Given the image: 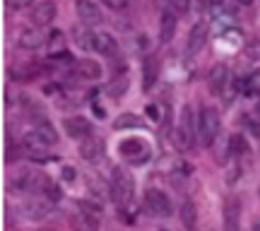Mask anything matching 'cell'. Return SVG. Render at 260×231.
<instances>
[{"instance_id":"6da1fadb","label":"cell","mask_w":260,"mask_h":231,"mask_svg":"<svg viewBox=\"0 0 260 231\" xmlns=\"http://www.w3.org/2000/svg\"><path fill=\"white\" fill-rule=\"evenodd\" d=\"M111 197L118 207H128L135 197V178L128 169L116 167L111 171Z\"/></svg>"},{"instance_id":"7a4b0ae2","label":"cell","mask_w":260,"mask_h":231,"mask_svg":"<svg viewBox=\"0 0 260 231\" xmlns=\"http://www.w3.org/2000/svg\"><path fill=\"white\" fill-rule=\"evenodd\" d=\"M219 128H222V120H219V113L205 106L200 116H198V142L203 147H212L217 135H219Z\"/></svg>"},{"instance_id":"3957f363","label":"cell","mask_w":260,"mask_h":231,"mask_svg":"<svg viewBox=\"0 0 260 231\" xmlns=\"http://www.w3.org/2000/svg\"><path fill=\"white\" fill-rule=\"evenodd\" d=\"M198 138V118L190 106H183L181 109V120H178V128L174 130V142L176 147L188 149Z\"/></svg>"},{"instance_id":"277c9868","label":"cell","mask_w":260,"mask_h":231,"mask_svg":"<svg viewBox=\"0 0 260 231\" xmlns=\"http://www.w3.org/2000/svg\"><path fill=\"white\" fill-rule=\"evenodd\" d=\"M118 152H121V157L128 164H135V167L149 161V157H152V147H149L147 140H142V138H125L118 145Z\"/></svg>"},{"instance_id":"5b68a950","label":"cell","mask_w":260,"mask_h":231,"mask_svg":"<svg viewBox=\"0 0 260 231\" xmlns=\"http://www.w3.org/2000/svg\"><path fill=\"white\" fill-rule=\"evenodd\" d=\"M145 207H147L149 214H154V217H171L174 214V203L169 200V195L164 190H159V188H149L147 193H145Z\"/></svg>"},{"instance_id":"8992f818","label":"cell","mask_w":260,"mask_h":231,"mask_svg":"<svg viewBox=\"0 0 260 231\" xmlns=\"http://www.w3.org/2000/svg\"><path fill=\"white\" fill-rule=\"evenodd\" d=\"M51 210H53V200H51L48 195H44V193H39V195H34V197H29L27 203L22 205V212H24V217H27L29 222L46 219L48 214H51Z\"/></svg>"},{"instance_id":"52a82bcc","label":"cell","mask_w":260,"mask_h":231,"mask_svg":"<svg viewBox=\"0 0 260 231\" xmlns=\"http://www.w3.org/2000/svg\"><path fill=\"white\" fill-rule=\"evenodd\" d=\"M63 130L68 138L73 140H84L92 135V123L84 118V116H70L63 120Z\"/></svg>"},{"instance_id":"ba28073f","label":"cell","mask_w":260,"mask_h":231,"mask_svg":"<svg viewBox=\"0 0 260 231\" xmlns=\"http://www.w3.org/2000/svg\"><path fill=\"white\" fill-rule=\"evenodd\" d=\"M75 10H77V17L82 19V24H87V27L104 22L102 10L96 8V3H92V0H75Z\"/></svg>"},{"instance_id":"9c48e42d","label":"cell","mask_w":260,"mask_h":231,"mask_svg":"<svg viewBox=\"0 0 260 231\" xmlns=\"http://www.w3.org/2000/svg\"><path fill=\"white\" fill-rule=\"evenodd\" d=\"M104 152H106V142L96 135H89L80 142V157L84 161H99L104 157Z\"/></svg>"},{"instance_id":"30bf717a","label":"cell","mask_w":260,"mask_h":231,"mask_svg":"<svg viewBox=\"0 0 260 231\" xmlns=\"http://www.w3.org/2000/svg\"><path fill=\"white\" fill-rule=\"evenodd\" d=\"M207 39H210V24L207 22H195L190 34H188V53H198L207 44Z\"/></svg>"},{"instance_id":"8fae6325","label":"cell","mask_w":260,"mask_h":231,"mask_svg":"<svg viewBox=\"0 0 260 231\" xmlns=\"http://www.w3.org/2000/svg\"><path fill=\"white\" fill-rule=\"evenodd\" d=\"M68 224L73 231H99V217L94 214H87V212H73L68 217Z\"/></svg>"},{"instance_id":"7c38bea8","label":"cell","mask_w":260,"mask_h":231,"mask_svg":"<svg viewBox=\"0 0 260 231\" xmlns=\"http://www.w3.org/2000/svg\"><path fill=\"white\" fill-rule=\"evenodd\" d=\"M226 82H229V70H226V65L224 63L212 65V70H210V92H212L214 96H222Z\"/></svg>"},{"instance_id":"4fadbf2b","label":"cell","mask_w":260,"mask_h":231,"mask_svg":"<svg viewBox=\"0 0 260 231\" xmlns=\"http://www.w3.org/2000/svg\"><path fill=\"white\" fill-rule=\"evenodd\" d=\"M56 19V3H51V0H44V3H39L34 12H31V22L37 24V27H46Z\"/></svg>"},{"instance_id":"5bb4252c","label":"cell","mask_w":260,"mask_h":231,"mask_svg":"<svg viewBox=\"0 0 260 231\" xmlns=\"http://www.w3.org/2000/svg\"><path fill=\"white\" fill-rule=\"evenodd\" d=\"M75 75L80 80H99L102 77V65L92 60V58H82L75 63Z\"/></svg>"},{"instance_id":"9a60e30c","label":"cell","mask_w":260,"mask_h":231,"mask_svg":"<svg viewBox=\"0 0 260 231\" xmlns=\"http://www.w3.org/2000/svg\"><path fill=\"white\" fill-rule=\"evenodd\" d=\"M176 34V12L174 10H161V22H159V39L161 44H169Z\"/></svg>"},{"instance_id":"2e32d148","label":"cell","mask_w":260,"mask_h":231,"mask_svg":"<svg viewBox=\"0 0 260 231\" xmlns=\"http://www.w3.org/2000/svg\"><path fill=\"white\" fill-rule=\"evenodd\" d=\"M73 37H75L73 39L75 46L80 48V51H96V34H92L87 24L84 27H75Z\"/></svg>"},{"instance_id":"e0dca14e","label":"cell","mask_w":260,"mask_h":231,"mask_svg":"<svg viewBox=\"0 0 260 231\" xmlns=\"http://www.w3.org/2000/svg\"><path fill=\"white\" fill-rule=\"evenodd\" d=\"M224 226L226 231H239V200L236 197L224 203Z\"/></svg>"},{"instance_id":"ac0fdd59","label":"cell","mask_w":260,"mask_h":231,"mask_svg":"<svg viewBox=\"0 0 260 231\" xmlns=\"http://www.w3.org/2000/svg\"><path fill=\"white\" fill-rule=\"evenodd\" d=\"M44 44H46V39H44V34L39 29H27V31L19 34V46L27 48V51H34V48L44 46Z\"/></svg>"},{"instance_id":"d6986e66","label":"cell","mask_w":260,"mask_h":231,"mask_svg":"<svg viewBox=\"0 0 260 231\" xmlns=\"http://www.w3.org/2000/svg\"><path fill=\"white\" fill-rule=\"evenodd\" d=\"M96 53H102V56H109V58H116V53H118L116 39H113L111 34H106V31L96 34Z\"/></svg>"},{"instance_id":"ffe728a7","label":"cell","mask_w":260,"mask_h":231,"mask_svg":"<svg viewBox=\"0 0 260 231\" xmlns=\"http://www.w3.org/2000/svg\"><path fill=\"white\" fill-rule=\"evenodd\" d=\"M22 147H24V152H29V154H44V149H46L48 145L31 130V133H27V135L22 138Z\"/></svg>"},{"instance_id":"44dd1931","label":"cell","mask_w":260,"mask_h":231,"mask_svg":"<svg viewBox=\"0 0 260 231\" xmlns=\"http://www.w3.org/2000/svg\"><path fill=\"white\" fill-rule=\"evenodd\" d=\"M34 133H37L39 138H41L44 142H46L48 147H53V145L58 142V133H56V128H53V125H51V123H48L46 118H44V120H39V123H37V128H34Z\"/></svg>"},{"instance_id":"7402d4cb","label":"cell","mask_w":260,"mask_h":231,"mask_svg":"<svg viewBox=\"0 0 260 231\" xmlns=\"http://www.w3.org/2000/svg\"><path fill=\"white\" fill-rule=\"evenodd\" d=\"M181 222H183V226H186L188 231H195V226H198V210H195V205L190 203V200H186V203L181 205Z\"/></svg>"},{"instance_id":"603a6c76","label":"cell","mask_w":260,"mask_h":231,"mask_svg":"<svg viewBox=\"0 0 260 231\" xmlns=\"http://www.w3.org/2000/svg\"><path fill=\"white\" fill-rule=\"evenodd\" d=\"M113 128L116 130H128V128H145V123L140 116L135 113H121L118 118L113 120Z\"/></svg>"},{"instance_id":"cb8c5ba5","label":"cell","mask_w":260,"mask_h":231,"mask_svg":"<svg viewBox=\"0 0 260 231\" xmlns=\"http://www.w3.org/2000/svg\"><path fill=\"white\" fill-rule=\"evenodd\" d=\"M106 92H109V96H113V99L123 96V94L128 92V77H116L113 82H109Z\"/></svg>"},{"instance_id":"d4e9b609","label":"cell","mask_w":260,"mask_h":231,"mask_svg":"<svg viewBox=\"0 0 260 231\" xmlns=\"http://www.w3.org/2000/svg\"><path fill=\"white\" fill-rule=\"evenodd\" d=\"M229 152L232 154H248V142L243 135H232L229 138Z\"/></svg>"},{"instance_id":"484cf974","label":"cell","mask_w":260,"mask_h":231,"mask_svg":"<svg viewBox=\"0 0 260 231\" xmlns=\"http://www.w3.org/2000/svg\"><path fill=\"white\" fill-rule=\"evenodd\" d=\"M246 94H248V96H258L260 94V68H255V70L248 75V80H246Z\"/></svg>"},{"instance_id":"4316f807","label":"cell","mask_w":260,"mask_h":231,"mask_svg":"<svg viewBox=\"0 0 260 231\" xmlns=\"http://www.w3.org/2000/svg\"><path fill=\"white\" fill-rule=\"evenodd\" d=\"M154 80H157V65H154V60H152V58H147V60H145V82H142L145 92H147V89H152Z\"/></svg>"},{"instance_id":"83f0119b","label":"cell","mask_w":260,"mask_h":231,"mask_svg":"<svg viewBox=\"0 0 260 231\" xmlns=\"http://www.w3.org/2000/svg\"><path fill=\"white\" fill-rule=\"evenodd\" d=\"M63 46H65L63 31H51V37H48V53L56 56L58 51H63Z\"/></svg>"},{"instance_id":"f1b7e54d","label":"cell","mask_w":260,"mask_h":231,"mask_svg":"<svg viewBox=\"0 0 260 231\" xmlns=\"http://www.w3.org/2000/svg\"><path fill=\"white\" fill-rule=\"evenodd\" d=\"M171 8L176 15H188L190 12V0H171Z\"/></svg>"},{"instance_id":"f546056e","label":"cell","mask_w":260,"mask_h":231,"mask_svg":"<svg viewBox=\"0 0 260 231\" xmlns=\"http://www.w3.org/2000/svg\"><path fill=\"white\" fill-rule=\"evenodd\" d=\"M243 128L251 133L253 138L260 140V120H253V118H243Z\"/></svg>"},{"instance_id":"4dcf8cb0","label":"cell","mask_w":260,"mask_h":231,"mask_svg":"<svg viewBox=\"0 0 260 231\" xmlns=\"http://www.w3.org/2000/svg\"><path fill=\"white\" fill-rule=\"evenodd\" d=\"M5 3H8L10 10H24V8H29L34 0H5Z\"/></svg>"},{"instance_id":"1f68e13d","label":"cell","mask_w":260,"mask_h":231,"mask_svg":"<svg viewBox=\"0 0 260 231\" xmlns=\"http://www.w3.org/2000/svg\"><path fill=\"white\" fill-rule=\"evenodd\" d=\"M106 8H111V10H123L125 5H128V0H102Z\"/></svg>"},{"instance_id":"d6a6232c","label":"cell","mask_w":260,"mask_h":231,"mask_svg":"<svg viewBox=\"0 0 260 231\" xmlns=\"http://www.w3.org/2000/svg\"><path fill=\"white\" fill-rule=\"evenodd\" d=\"M75 178H77V176H75V169L73 167H65L63 169V181H68V183H70V181H75Z\"/></svg>"},{"instance_id":"836d02e7","label":"cell","mask_w":260,"mask_h":231,"mask_svg":"<svg viewBox=\"0 0 260 231\" xmlns=\"http://www.w3.org/2000/svg\"><path fill=\"white\" fill-rule=\"evenodd\" d=\"M147 113H149V118H152V120H159V109H157V106H152V104H149Z\"/></svg>"},{"instance_id":"e575fe53","label":"cell","mask_w":260,"mask_h":231,"mask_svg":"<svg viewBox=\"0 0 260 231\" xmlns=\"http://www.w3.org/2000/svg\"><path fill=\"white\" fill-rule=\"evenodd\" d=\"M169 3H171V0H157V5H159V8H161V10H167V5H169Z\"/></svg>"},{"instance_id":"d590c367","label":"cell","mask_w":260,"mask_h":231,"mask_svg":"<svg viewBox=\"0 0 260 231\" xmlns=\"http://www.w3.org/2000/svg\"><path fill=\"white\" fill-rule=\"evenodd\" d=\"M251 231H260V219H255V222H253V229Z\"/></svg>"},{"instance_id":"8d00e7d4","label":"cell","mask_w":260,"mask_h":231,"mask_svg":"<svg viewBox=\"0 0 260 231\" xmlns=\"http://www.w3.org/2000/svg\"><path fill=\"white\" fill-rule=\"evenodd\" d=\"M236 3H239V5H251L253 0H236Z\"/></svg>"},{"instance_id":"74e56055","label":"cell","mask_w":260,"mask_h":231,"mask_svg":"<svg viewBox=\"0 0 260 231\" xmlns=\"http://www.w3.org/2000/svg\"><path fill=\"white\" fill-rule=\"evenodd\" d=\"M255 116H258V120H260V102L255 104Z\"/></svg>"},{"instance_id":"f35d334b","label":"cell","mask_w":260,"mask_h":231,"mask_svg":"<svg viewBox=\"0 0 260 231\" xmlns=\"http://www.w3.org/2000/svg\"><path fill=\"white\" fill-rule=\"evenodd\" d=\"M210 3H212V5H222L224 0H210Z\"/></svg>"},{"instance_id":"ab89813d","label":"cell","mask_w":260,"mask_h":231,"mask_svg":"<svg viewBox=\"0 0 260 231\" xmlns=\"http://www.w3.org/2000/svg\"><path fill=\"white\" fill-rule=\"evenodd\" d=\"M39 231H53V229H39Z\"/></svg>"},{"instance_id":"60d3db41","label":"cell","mask_w":260,"mask_h":231,"mask_svg":"<svg viewBox=\"0 0 260 231\" xmlns=\"http://www.w3.org/2000/svg\"><path fill=\"white\" fill-rule=\"evenodd\" d=\"M159 231H169V229H159Z\"/></svg>"}]
</instances>
